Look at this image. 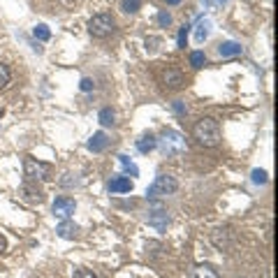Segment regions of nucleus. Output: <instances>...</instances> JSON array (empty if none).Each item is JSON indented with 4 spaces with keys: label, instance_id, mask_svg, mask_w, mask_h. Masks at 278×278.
Instances as JSON below:
<instances>
[{
    "label": "nucleus",
    "instance_id": "20",
    "mask_svg": "<svg viewBox=\"0 0 278 278\" xmlns=\"http://www.w3.org/2000/svg\"><path fill=\"white\" fill-rule=\"evenodd\" d=\"M188 30H190V26L188 24H183L181 26V30H179V47L181 49H186V44H188Z\"/></svg>",
    "mask_w": 278,
    "mask_h": 278
},
{
    "label": "nucleus",
    "instance_id": "23",
    "mask_svg": "<svg viewBox=\"0 0 278 278\" xmlns=\"http://www.w3.org/2000/svg\"><path fill=\"white\" fill-rule=\"evenodd\" d=\"M158 24L163 26V28H167V26L172 24V14H169V12H165V9H163V12L158 14Z\"/></svg>",
    "mask_w": 278,
    "mask_h": 278
},
{
    "label": "nucleus",
    "instance_id": "5",
    "mask_svg": "<svg viewBox=\"0 0 278 278\" xmlns=\"http://www.w3.org/2000/svg\"><path fill=\"white\" fill-rule=\"evenodd\" d=\"M24 174H26V181H49L51 179V165L47 163H37L35 158H26L24 160Z\"/></svg>",
    "mask_w": 278,
    "mask_h": 278
},
{
    "label": "nucleus",
    "instance_id": "15",
    "mask_svg": "<svg viewBox=\"0 0 278 278\" xmlns=\"http://www.w3.org/2000/svg\"><path fill=\"white\" fill-rule=\"evenodd\" d=\"M98 121L102 123V125H114V123H116V111L111 109V107H105V109H100Z\"/></svg>",
    "mask_w": 278,
    "mask_h": 278
},
{
    "label": "nucleus",
    "instance_id": "6",
    "mask_svg": "<svg viewBox=\"0 0 278 278\" xmlns=\"http://www.w3.org/2000/svg\"><path fill=\"white\" fill-rule=\"evenodd\" d=\"M160 83L169 90H179V88H183V83H186V74L181 72L179 67L167 65L163 72H160Z\"/></svg>",
    "mask_w": 278,
    "mask_h": 278
},
{
    "label": "nucleus",
    "instance_id": "19",
    "mask_svg": "<svg viewBox=\"0 0 278 278\" xmlns=\"http://www.w3.org/2000/svg\"><path fill=\"white\" fill-rule=\"evenodd\" d=\"M9 77H12L9 67L5 65V63H0V88H5V86L9 83Z\"/></svg>",
    "mask_w": 278,
    "mask_h": 278
},
{
    "label": "nucleus",
    "instance_id": "13",
    "mask_svg": "<svg viewBox=\"0 0 278 278\" xmlns=\"http://www.w3.org/2000/svg\"><path fill=\"white\" fill-rule=\"evenodd\" d=\"M156 146H158V139L153 137V135H141V137L137 139V151L139 153H151Z\"/></svg>",
    "mask_w": 278,
    "mask_h": 278
},
{
    "label": "nucleus",
    "instance_id": "2",
    "mask_svg": "<svg viewBox=\"0 0 278 278\" xmlns=\"http://www.w3.org/2000/svg\"><path fill=\"white\" fill-rule=\"evenodd\" d=\"M176 190H179V181L174 179V176H169V174H160L148 186L146 197L148 199H158V197H165V195H174Z\"/></svg>",
    "mask_w": 278,
    "mask_h": 278
},
{
    "label": "nucleus",
    "instance_id": "26",
    "mask_svg": "<svg viewBox=\"0 0 278 278\" xmlns=\"http://www.w3.org/2000/svg\"><path fill=\"white\" fill-rule=\"evenodd\" d=\"M121 158V163L125 165V169H128V172L132 174V176H137V167H135V165H130V160H128V156H118Z\"/></svg>",
    "mask_w": 278,
    "mask_h": 278
},
{
    "label": "nucleus",
    "instance_id": "18",
    "mask_svg": "<svg viewBox=\"0 0 278 278\" xmlns=\"http://www.w3.org/2000/svg\"><path fill=\"white\" fill-rule=\"evenodd\" d=\"M33 33H35V37H37V40H42V42H47V40L51 37V30H49V28H47L44 24L35 26V30H33Z\"/></svg>",
    "mask_w": 278,
    "mask_h": 278
},
{
    "label": "nucleus",
    "instance_id": "12",
    "mask_svg": "<svg viewBox=\"0 0 278 278\" xmlns=\"http://www.w3.org/2000/svg\"><path fill=\"white\" fill-rule=\"evenodd\" d=\"M58 237L60 239H74L77 234H79V225H74L72 221H63L60 225H58Z\"/></svg>",
    "mask_w": 278,
    "mask_h": 278
},
{
    "label": "nucleus",
    "instance_id": "7",
    "mask_svg": "<svg viewBox=\"0 0 278 278\" xmlns=\"http://www.w3.org/2000/svg\"><path fill=\"white\" fill-rule=\"evenodd\" d=\"M51 211H54V216H56V218H60V221H67V218H70V216L77 211V202H74L72 197H58L56 202H54V206H51Z\"/></svg>",
    "mask_w": 278,
    "mask_h": 278
},
{
    "label": "nucleus",
    "instance_id": "25",
    "mask_svg": "<svg viewBox=\"0 0 278 278\" xmlns=\"http://www.w3.org/2000/svg\"><path fill=\"white\" fill-rule=\"evenodd\" d=\"M253 181H255V183H267V172H264V169H255V172H253Z\"/></svg>",
    "mask_w": 278,
    "mask_h": 278
},
{
    "label": "nucleus",
    "instance_id": "29",
    "mask_svg": "<svg viewBox=\"0 0 278 278\" xmlns=\"http://www.w3.org/2000/svg\"><path fill=\"white\" fill-rule=\"evenodd\" d=\"M5 246H7V241H5V237H2V234H0V253H2V250H5Z\"/></svg>",
    "mask_w": 278,
    "mask_h": 278
},
{
    "label": "nucleus",
    "instance_id": "30",
    "mask_svg": "<svg viewBox=\"0 0 278 278\" xmlns=\"http://www.w3.org/2000/svg\"><path fill=\"white\" fill-rule=\"evenodd\" d=\"M165 2H167V5H179L181 0H165Z\"/></svg>",
    "mask_w": 278,
    "mask_h": 278
},
{
    "label": "nucleus",
    "instance_id": "22",
    "mask_svg": "<svg viewBox=\"0 0 278 278\" xmlns=\"http://www.w3.org/2000/svg\"><path fill=\"white\" fill-rule=\"evenodd\" d=\"M195 278H218V276H216V271H211L209 267H199V269L195 271Z\"/></svg>",
    "mask_w": 278,
    "mask_h": 278
},
{
    "label": "nucleus",
    "instance_id": "27",
    "mask_svg": "<svg viewBox=\"0 0 278 278\" xmlns=\"http://www.w3.org/2000/svg\"><path fill=\"white\" fill-rule=\"evenodd\" d=\"M79 88H82L83 93H88V90L95 88V83H93V79H88V77H86V79H82V86H79Z\"/></svg>",
    "mask_w": 278,
    "mask_h": 278
},
{
    "label": "nucleus",
    "instance_id": "14",
    "mask_svg": "<svg viewBox=\"0 0 278 278\" xmlns=\"http://www.w3.org/2000/svg\"><path fill=\"white\" fill-rule=\"evenodd\" d=\"M218 54H221L222 58L239 56V54H241V44H239V42H222L221 47H218Z\"/></svg>",
    "mask_w": 278,
    "mask_h": 278
},
{
    "label": "nucleus",
    "instance_id": "24",
    "mask_svg": "<svg viewBox=\"0 0 278 278\" xmlns=\"http://www.w3.org/2000/svg\"><path fill=\"white\" fill-rule=\"evenodd\" d=\"M72 278H98V276H95L90 269H79V271H74L72 274Z\"/></svg>",
    "mask_w": 278,
    "mask_h": 278
},
{
    "label": "nucleus",
    "instance_id": "16",
    "mask_svg": "<svg viewBox=\"0 0 278 278\" xmlns=\"http://www.w3.org/2000/svg\"><path fill=\"white\" fill-rule=\"evenodd\" d=\"M190 65L195 67V70H199V67H204V65H206V56H204V51H193V54H190Z\"/></svg>",
    "mask_w": 278,
    "mask_h": 278
},
{
    "label": "nucleus",
    "instance_id": "1",
    "mask_svg": "<svg viewBox=\"0 0 278 278\" xmlns=\"http://www.w3.org/2000/svg\"><path fill=\"white\" fill-rule=\"evenodd\" d=\"M193 137L197 139V144H202L206 148L218 146V141H221V125H218L216 118L204 116V118H199L193 125Z\"/></svg>",
    "mask_w": 278,
    "mask_h": 278
},
{
    "label": "nucleus",
    "instance_id": "9",
    "mask_svg": "<svg viewBox=\"0 0 278 278\" xmlns=\"http://www.w3.org/2000/svg\"><path fill=\"white\" fill-rule=\"evenodd\" d=\"M156 206H158V209L148 216V225H153L156 229H165V227H167V222H169V216L160 209V204H156Z\"/></svg>",
    "mask_w": 278,
    "mask_h": 278
},
{
    "label": "nucleus",
    "instance_id": "11",
    "mask_svg": "<svg viewBox=\"0 0 278 278\" xmlns=\"http://www.w3.org/2000/svg\"><path fill=\"white\" fill-rule=\"evenodd\" d=\"M132 190V181L128 176H116L109 181V193H130Z\"/></svg>",
    "mask_w": 278,
    "mask_h": 278
},
{
    "label": "nucleus",
    "instance_id": "21",
    "mask_svg": "<svg viewBox=\"0 0 278 278\" xmlns=\"http://www.w3.org/2000/svg\"><path fill=\"white\" fill-rule=\"evenodd\" d=\"M206 35H209V24L204 21V24H199V26H197L195 40H197V42H204V40H206Z\"/></svg>",
    "mask_w": 278,
    "mask_h": 278
},
{
    "label": "nucleus",
    "instance_id": "17",
    "mask_svg": "<svg viewBox=\"0 0 278 278\" xmlns=\"http://www.w3.org/2000/svg\"><path fill=\"white\" fill-rule=\"evenodd\" d=\"M139 7H141V0H123L121 2V9L125 14H135L139 12Z\"/></svg>",
    "mask_w": 278,
    "mask_h": 278
},
{
    "label": "nucleus",
    "instance_id": "4",
    "mask_svg": "<svg viewBox=\"0 0 278 278\" xmlns=\"http://www.w3.org/2000/svg\"><path fill=\"white\" fill-rule=\"evenodd\" d=\"M114 30H116V21H114V17H111V14H107V12L95 14V17L88 21V33L93 35V37H98V40L109 37Z\"/></svg>",
    "mask_w": 278,
    "mask_h": 278
},
{
    "label": "nucleus",
    "instance_id": "28",
    "mask_svg": "<svg viewBox=\"0 0 278 278\" xmlns=\"http://www.w3.org/2000/svg\"><path fill=\"white\" fill-rule=\"evenodd\" d=\"M172 107H174V111H176V114H179V116H183V114H186V105H183L181 100H174V102H172Z\"/></svg>",
    "mask_w": 278,
    "mask_h": 278
},
{
    "label": "nucleus",
    "instance_id": "8",
    "mask_svg": "<svg viewBox=\"0 0 278 278\" xmlns=\"http://www.w3.org/2000/svg\"><path fill=\"white\" fill-rule=\"evenodd\" d=\"M21 199L30 202V204H40V202H44V193H42V188H37V183L26 181L21 186Z\"/></svg>",
    "mask_w": 278,
    "mask_h": 278
},
{
    "label": "nucleus",
    "instance_id": "3",
    "mask_svg": "<svg viewBox=\"0 0 278 278\" xmlns=\"http://www.w3.org/2000/svg\"><path fill=\"white\" fill-rule=\"evenodd\" d=\"M158 146L163 151V156H179L186 151V139L176 130H165L163 137L158 139Z\"/></svg>",
    "mask_w": 278,
    "mask_h": 278
},
{
    "label": "nucleus",
    "instance_id": "10",
    "mask_svg": "<svg viewBox=\"0 0 278 278\" xmlns=\"http://www.w3.org/2000/svg\"><path fill=\"white\" fill-rule=\"evenodd\" d=\"M107 146H109V137H107L105 132H95L88 141V148L93 151V153H102Z\"/></svg>",
    "mask_w": 278,
    "mask_h": 278
}]
</instances>
